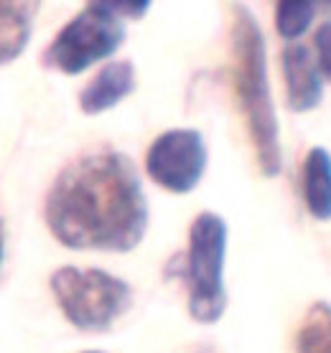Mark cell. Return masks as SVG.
<instances>
[{"instance_id": "obj_11", "label": "cell", "mask_w": 331, "mask_h": 353, "mask_svg": "<svg viewBox=\"0 0 331 353\" xmlns=\"http://www.w3.org/2000/svg\"><path fill=\"white\" fill-rule=\"evenodd\" d=\"M299 353H331V315L326 303H314L299 330Z\"/></svg>"}, {"instance_id": "obj_2", "label": "cell", "mask_w": 331, "mask_h": 353, "mask_svg": "<svg viewBox=\"0 0 331 353\" xmlns=\"http://www.w3.org/2000/svg\"><path fill=\"white\" fill-rule=\"evenodd\" d=\"M229 74L255 161L263 176H278L283 165L278 120L267 84L265 39L258 21L245 6H232L229 16Z\"/></svg>"}, {"instance_id": "obj_9", "label": "cell", "mask_w": 331, "mask_h": 353, "mask_svg": "<svg viewBox=\"0 0 331 353\" xmlns=\"http://www.w3.org/2000/svg\"><path fill=\"white\" fill-rule=\"evenodd\" d=\"M303 201L308 214L319 221L331 216V158L326 148H311L303 161Z\"/></svg>"}, {"instance_id": "obj_7", "label": "cell", "mask_w": 331, "mask_h": 353, "mask_svg": "<svg viewBox=\"0 0 331 353\" xmlns=\"http://www.w3.org/2000/svg\"><path fill=\"white\" fill-rule=\"evenodd\" d=\"M283 77H285V99L293 112H308L321 102L323 77L308 46L288 43L283 48Z\"/></svg>"}, {"instance_id": "obj_13", "label": "cell", "mask_w": 331, "mask_h": 353, "mask_svg": "<svg viewBox=\"0 0 331 353\" xmlns=\"http://www.w3.org/2000/svg\"><path fill=\"white\" fill-rule=\"evenodd\" d=\"M316 66H319V72H321L323 79H329L331 74V51H329V43H331V36H329V23H321V28L316 31Z\"/></svg>"}, {"instance_id": "obj_16", "label": "cell", "mask_w": 331, "mask_h": 353, "mask_svg": "<svg viewBox=\"0 0 331 353\" xmlns=\"http://www.w3.org/2000/svg\"><path fill=\"white\" fill-rule=\"evenodd\" d=\"M84 353H102V351H84Z\"/></svg>"}, {"instance_id": "obj_1", "label": "cell", "mask_w": 331, "mask_h": 353, "mask_svg": "<svg viewBox=\"0 0 331 353\" xmlns=\"http://www.w3.org/2000/svg\"><path fill=\"white\" fill-rule=\"evenodd\" d=\"M44 219L69 249H135L148 229V201L138 168L110 148L74 158L54 178Z\"/></svg>"}, {"instance_id": "obj_15", "label": "cell", "mask_w": 331, "mask_h": 353, "mask_svg": "<svg viewBox=\"0 0 331 353\" xmlns=\"http://www.w3.org/2000/svg\"><path fill=\"white\" fill-rule=\"evenodd\" d=\"M3 259H6V224L0 219V267H3Z\"/></svg>"}, {"instance_id": "obj_8", "label": "cell", "mask_w": 331, "mask_h": 353, "mask_svg": "<svg viewBox=\"0 0 331 353\" xmlns=\"http://www.w3.org/2000/svg\"><path fill=\"white\" fill-rule=\"evenodd\" d=\"M135 89V66L130 61H113L102 66L79 92V107L84 114H100L120 105Z\"/></svg>"}, {"instance_id": "obj_10", "label": "cell", "mask_w": 331, "mask_h": 353, "mask_svg": "<svg viewBox=\"0 0 331 353\" xmlns=\"http://www.w3.org/2000/svg\"><path fill=\"white\" fill-rule=\"evenodd\" d=\"M36 3L0 0V66L16 61L31 39Z\"/></svg>"}, {"instance_id": "obj_12", "label": "cell", "mask_w": 331, "mask_h": 353, "mask_svg": "<svg viewBox=\"0 0 331 353\" xmlns=\"http://www.w3.org/2000/svg\"><path fill=\"white\" fill-rule=\"evenodd\" d=\"M316 18V3L303 0H281L275 6V28L285 41H296L308 31Z\"/></svg>"}, {"instance_id": "obj_4", "label": "cell", "mask_w": 331, "mask_h": 353, "mask_svg": "<svg viewBox=\"0 0 331 353\" xmlns=\"http://www.w3.org/2000/svg\"><path fill=\"white\" fill-rule=\"evenodd\" d=\"M51 292L66 321L87 333L107 330L133 303L128 282L105 270L59 267L51 274Z\"/></svg>"}, {"instance_id": "obj_5", "label": "cell", "mask_w": 331, "mask_h": 353, "mask_svg": "<svg viewBox=\"0 0 331 353\" xmlns=\"http://www.w3.org/2000/svg\"><path fill=\"white\" fill-rule=\"evenodd\" d=\"M125 41V26L107 3H87L79 16H74L54 36L44 51V66L62 74H82L92 64L113 57Z\"/></svg>"}, {"instance_id": "obj_3", "label": "cell", "mask_w": 331, "mask_h": 353, "mask_svg": "<svg viewBox=\"0 0 331 353\" xmlns=\"http://www.w3.org/2000/svg\"><path fill=\"white\" fill-rule=\"evenodd\" d=\"M225 252V219L202 211L189 229V249L181 257V277L189 285V313L204 325L217 323L227 310Z\"/></svg>"}, {"instance_id": "obj_14", "label": "cell", "mask_w": 331, "mask_h": 353, "mask_svg": "<svg viewBox=\"0 0 331 353\" xmlns=\"http://www.w3.org/2000/svg\"><path fill=\"white\" fill-rule=\"evenodd\" d=\"M107 8L113 10L115 16L120 18H143L151 8V3L140 0V3H130V0H115V3H107Z\"/></svg>"}, {"instance_id": "obj_6", "label": "cell", "mask_w": 331, "mask_h": 353, "mask_svg": "<svg viewBox=\"0 0 331 353\" xmlns=\"http://www.w3.org/2000/svg\"><path fill=\"white\" fill-rule=\"evenodd\" d=\"M207 168V145L202 132L189 128L166 130L146 153V170L171 193H191Z\"/></svg>"}]
</instances>
